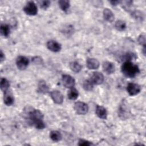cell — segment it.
<instances>
[{
  "mask_svg": "<svg viewBox=\"0 0 146 146\" xmlns=\"http://www.w3.org/2000/svg\"><path fill=\"white\" fill-rule=\"evenodd\" d=\"M121 70L122 73L128 78H133L140 72L138 66L131 61L124 62Z\"/></svg>",
  "mask_w": 146,
  "mask_h": 146,
  "instance_id": "1",
  "label": "cell"
},
{
  "mask_svg": "<svg viewBox=\"0 0 146 146\" xmlns=\"http://www.w3.org/2000/svg\"><path fill=\"white\" fill-rule=\"evenodd\" d=\"M26 113L27 114L29 123L34 126L41 120L43 121V115L39 110L33 108L29 109Z\"/></svg>",
  "mask_w": 146,
  "mask_h": 146,
  "instance_id": "2",
  "label": "cell"
},
{
  "mask_svg": "<svg viewBox=\"0 0 146 146\" xmlns=\"http://www.w3.org/2000/svg\"><path fill=\"white\" fill-rule=\"evenodd\" d=\"M23 11L26 14L33 16L37 14L38 8L36 4L34 2L30 1L24 7Z\"/></svg>",
  "mask_w": 146,
  "mask_h": 146,
  "instance_id": "3",
  "label": "cell"
},
{
  "mask_svg": "<svg viewBox=\"0 0 146 146\" xmlns=\"http://www.w3.org/2000/svg\"><path fill=\"white\" fill-rule=\"evenodd\" d=\"M74 110L78 115H85L88 111V106L84 102H77L74 104Z\"/></svg>",
  "mask_w": 146,
  "mask_h": 146,
  "instance_id": "4",
  "label": "cell"
},
{
  "mask_svg": "<svg viewBox=\"0 0 146 146\" xmlns=\"http://www.w3.org/2000/svg\"><path fill=\"white\" fill-rule=\"evenodd\" d=\"M29 60L27 58L24 56H19L16 60V64L17 68L20 70H25L28 66Z\"/></svg>",
  "mask_w": 146,
  "mask_h": 146,
  "instance_id": "5",
  "label": "cell"
},
{
  "mask_svg": "<svg viewBox=\"0 0 146 146\" xmlns=\"http://www.w3.org/2000/svg\"><path fill=\"white\" fill-rule=\"evenodd\" d=\"M127 91L129 95L134 96L138 94L141 91L140 86L134 83H129L127 86Z\"/></svg>",
  "mask_w": 146,
  "mask_h": 146,
  "instance_id": "6",
  "label": "cell"
},
{
  "mask_svg": "<svg viewBox=\"0 0 146 146\" xmlns=\"http://www.w3.org/2000/svg\"><path fill=\"white\" fill-rule=\"evenodd\" d=\"M62 82L63 85L68 88H73L75 84L74 78L69 75H63L62 76Z\"/></svg>",
  "mask_w": 146,
  "mask_h": 146,
  "instance_id": "7",
  "label": "cell"
},
{
  "mask_svg": "<svg viewBox=\"0 0 146 146\" xmlns=\"http://www.w3.org/2000/svg\"><path fill=\"white\" fill-rule=\"evenodd\" d=\"M50 96L53 102L58 104H60L63 102V96L62 93L57 90H54L51 92Z\"/></svg>",
  "mask_w": 146,
  "mask_h": 146,
  "instance_id": "8",
  "label": "cell"
},
{
  "mask_svg": "<svg viewBox=\"0 0 146 146\" xmlns=\"http://www.w3.org/2000/svg\"><path fill=\"white\" fill-rule=\"evenodd\" d=\"M90 80L94 84L99 85L103 82L104 76L102 73L99 72H94L92 74Z\"/></svg>",
  "mask_w": 146,
  "mask_h": 146,
  "instance_id": "9",
  "label": "cell"
},
{
  "mask_svg": "<svg viewBox=\"0 0 146 146\" xmlns=\"http://www.w3.org/2000/svg\"><path fill=\"white\" fill-rule=\"evenodd\" d=\"M47 47L52 52H58L61 50V45L58 42L54 40H50L47 43Z\"/></svg>",
  "mask_w": 146,
  "mask_h": 146,
  "instance_id": "10",
  "label": "cell"
},
{
  "mask_svg": "<svg viewBox=\"0 0 146 146\" xmlns=\"http://www.w3.org/2000/svg\"><path fill=\"white\" fill-rule=\"evenodd\" d=\"M103 69L107 74H111L115 72V67L113 63L108 61L104 62L103 64Z\"/></svg>",
  "mask_w": 146,
  "mask_h": 146,
  "instance_id": "11",
  "label": "cell"
},
{
  "mask_svg": "<svg viewBox=\"0 0 146 146\" xmlns=\"http://www.w3.org/2000/svg\"><path fill=\"white\" fill-rule=\"evenodd\" d=\"M86 66L90 70H95L99 68V62L95 58H88L86 60Z\"/></svg>",
  "mask_w": 146,
  "mask_h": 146,
  "instance_id": "12",
  "label": "cell"
},
{
  "mask_svg": "<svg viewBox=\"0 0 146 146\" xmlns=\"http://www.w3.org/2000/svg\"><path fill=\"white\" fill-rule=\"evenodd\" d=\"M3 100H4V103L6 106H11L14 103V99L12 93L10 91L7 90L4 92Z\"/></svg>",
  "mask_w": 146,
  "mask_h": 146,
  "instance_id": "13",
  "label": "cell"
},
{
  "mask_svg": "<svg viewBox=\"0 0 146 146\" xmlns=\"http://www.w3.org/2000/svg\"><path fill=\"white\" fill-rule=\"evenodd\" d=\"M96 114L99 118L102 119H106L107 117V111L106 109L101 106H96Z\"/></svg>",
  "mask_w": 146,
  "mask_h": 146,
  "instance_id": "14",
  "label": "cell"
},
{
  "mask_svg": "<svg viewBox=\"0 0 146 146\" xmlns=\"http://www.w3.org/2000/svg\"><path fill=\"white\" fill-rule=\"evenodd\" d=\"M103 17L106 21L110 22L113 21L115 16H114L113 13L112 12V11L111 10H110L109 9H108V8L104 9L103 10Z\"/></svg>",
  "mask_w": 146,
  "mask_h": 146,
  "instance_id": "15",
  "label": "cell"
},
{
  "mask_svg": "<svg viewBox=\"0 0 146 146\" xmlns=\"http://www.w3.org/2000/svg\"><path fill=\"white\" fill-rule=\"evenodd\" d=\"M48 86L44 80H40L38 85V91L42 94H46L48 91Z\"/></svg>",
  "mask_w": 146,
  "mask_h": 146,
  "instance_id": "16",
  "label": "cell"
},
{
  "mask_svg": "<svg viewBox=\"0 0 146 146\" xmlns=\"http://www.w3.org/2000/svg\"><path fill=\"white\" fill-rule=\"evenodd\" d=\"M50 137L52 141L57 142L61 140L62 138V135L59 131H52L50 133Z\"/></svg>",
  "mask_w": 146,
  "mask_h": 146,
  "instance_id": "17",
  "label": "cell"
},
{
  "mask_svg": "<svg viewBox=\"0 0 146 146\" xmlns=\"http://www.w3.org/2000/svg\"><path fill=\"white\" fill-rule=\"evenodd\" d=\"M70 67L72 71L76 73L80 72L82 68V65L76 61H74L71 62L70 64Z\"/></svg>",
  "mask_w": 146,
  "mask_h": 146,
  "instance_id": "18",
  "label": "cell"
},
{
  "mask_svg": "<svg viewBox=\"0 0 146 146\" xmlns=\"http://www.w3.org/2000/svg\"><path fill=\"white\" fill-rule=\"evenodd\" d=\"M78 91L76 89L74 88H71L70 90L68 91L67 93V96L69 99L70 100H75L78 97Z\"/></svg>",
  "mask_w": 146,
  "mask_h": 146,
  "instance_id": "19",
  "label": "cell"
},
{
  "mask_svg": "<svg viewBox=\"0 0 146 146\" xmlns=\"http://www.w3.org/2000/svg\"><path fill=\"white\" fill-rule=\"evenodd\" d=\"M10 28L8 25H6V24L1 25V33L3 36L7 37L10 34Z\"/></svg>",
  "mask_w": 146,
  "mask_h": 146,
  "instance_id": "20",
  "label": "cell"
},
{
  "mask_svg": "<svg viewBox=\"0 0 146 146\" xmlns=\"http://www.w3.org/2000/svg\"><path fill=\"white\" fill-rule=\"evenodd\" d=\"M58 3L60 8L64 11H66L70 6V1L67 0H60L58 2Z\"/></svg>",
  "mask_w": 146,
  "mask_h": 146,
  "instance_id": "21",
  "label": "cell"
},
{
  "mask_svg": "<svg viewBox=\"0 0 146 146\" xmlns=\"http://www.w3.org/2000/svg\"><path fill=\"white\" fill-rule=\"evenodd\" d=\"M115 27L118 31H122L126 29V23L123 21L118 20L115 22Z\"/></svg>",
  "mask_w": 146,
  "mask_h": 146,
  "instance_id": "22",
  "label": "cell"
},
{
  "mask_svg": "<svg viewBox=\"0 0 146 146\" xmlns=\"http://www.w3.org/2000/svg\"><path fill=\"white\" fill-rule=\"evenodd\" d=\"M1 89L2 91L5 92L8 90V88L10 86L9 82L5 78H2L1 79Z\"/></svg>",
  "mask_w": 146,
  "mask_h": 146,
  "instance_id": "23",
  "label": "cell"
},
{
  "mask_svg": "<svg viewBox=\"0 0 146 146\" xmlns=\"http://www.w3.org/2000/svg\"><path fill=\"white\" fill-rule=\"evenodd\" d=\"M83 87L86 91H91L94 88V84L91 80H86L83 83Z\"/></svg>",
  "mask_w": 146,
  "mask_h": 146,
  "instance_id": "24",
  "label": "cell"
},
{
  "mask_svg": "<svg viewBox=\"0 0 146 146\" xmlns=\"http://www.w3.org/2000/svg\"><path fill=\"white\" fill-rule=\"evenodd\" d=\"M132 17L137 21H142L144 19L143 14L139 11H135L132 13Z\"/></svg>",
  "mask_w": 146,
  "mask_h": 146,
  "instance_id": "25",
  "label": "cell"
},
{
  "mask_svg": "<svg viewBox=\"0 0 146 146\" xmlns=\"http://www.w3.org/2000/svg\"><path fill=\"white\" fill-rule=\"evenodd\" d=\"M123 58L125 62L131 61L133 59H135L136 58V55L133 52H127L124 54Z\"/></svg>",
  "mask_w": 146,
  "mask_h": 146,
  "instance_id": "26",
  "label": "cell"
},
{
  "mask_svg": "<svg viewBox=\"0 0 146 146\" xmlns=\"http://www.w3.org/2000/svg\"><path fill=\"white\" fill-rule=\"evenodd\" d=\"M39 5L42 9L46 10L50 6V2L49 1H41L39 2Z\"/></svg>",
  "mask_w": 146,
  "mask_h": 146,
  "instance_id": "27",
  "label": "cell"
},
{
  "mask_svg": "<svg viewBox=\"0 0 146 146\" xmlns=\"http://www.w3.org/2000/svg\"><path fill=\"white\" fill-rule=\"evenodd\" d=\"M138 42L140 44L142 45L143 47H145V35L141 34L138 38Z\"/></svg>",
  "mask_w": 146,
  "mask_h": 146,
  "instance_id": "28",
  "label": "cell"
},
{
  "mask_svg": "<svg viewBox=\"0 0 146 146\" xmlns=\"http://www.w3.org/2000/svg\"><path fill=\"white\" fill-rule=\"evenodd\" d=\"M92 144V143L84 139H79L78 142L79 145H91Z\"/></svg>",
  "mask_w": 146,
  "mask_h": 146,
  "instance_id": "29",
  "label": "cell"
},
{
  "mask_svg": "<svg viewBox=\"0 0 146 146\" xmlns=\"http://www.w3.org/2000/svg\"><path fill=\"white\" fill-rule=\"evenodd\" d=\"M33 62L35 63H41V62H42V59L41 58H40L39 57H38V56H35V57H34L33 59Z\"/></svg>",
  "mask_w": 146,
  "mask_h": 146,
  "instance_id": "30",
  "label": "cell"
},
{
  "mask_svg": "<svg viewBox=\"0 0 146 146\" xmlns=\"http://www.w3.org/2000/svg\"><path fill=\"white\" fill-rule=\"evenodd\" d=\"M0 60H1V62H2L5 60V55L3 53L2 50L1 51V54H0Z\"/></svg>",
  "mask_w": 146,
  "mask_h": 146,
  "instance_id": "31",
  "label": "cell"
},
{
  "mask_svg": "<svg viewBox=\"0 0 146 146\" xmlns=\"http://www.w3.org/2000/svg\"><path fill=\"white\" fill-rule=\"evenodd\" d=\"M110 2L111 3L112 5L116 6L119 3V1H110Z\"/></svg>",
  "mask_w": 146,
  "mask_h": 146,
  "instance_id": "32",
  "label": "cell"
}]
</instances>
